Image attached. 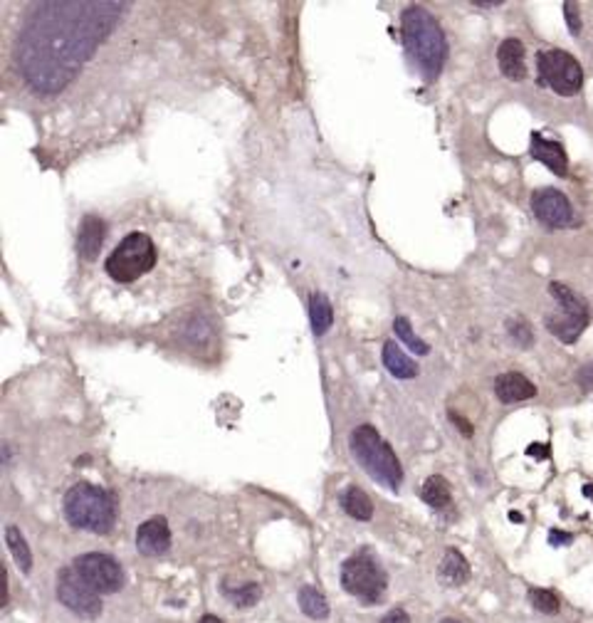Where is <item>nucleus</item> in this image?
<instances>
[{
    "label": "nucleus",
    "instance_id": "72a5a7b5",
    "mask_svg": "<svg viewBox=\"0 0 593 623\" xmlns=\"http://www.w3.org/2000/svg\"><path fill=\"white\" fill-rule=\"evenodd\" d=\"M475 6L477 8H497V6H502V0H475Z\"/></svg>",
    "mask_w": 593,
    "mask_h": 623
},
{
    "label": "nucleus",
    "instance_id": "6ab92c4d",
    "mask_svg": "<svg viewBox=\"0 0 593 623\" xmlns=\"http://www.w3.org/2000/svg\"><path fill=\"white\" fill-rule=\"evenodd\" d=\"M339 502H342L344 512H347L349 517H354V520H371L373 517L371 497H368L361 487L356 485L347 487V490L342 492V497H339Z\"/></svg>",
    "mask_w": 593,
    "mask_h": 623
},
{
    "label": "nucleus",
    "instance_id": "b1692460",
    "mask_svg": "<svg viewBox=\"0 0 593 623\" xmlns=\"http://www.w3.org/2000/svg\"><path fill=\"white\" fill-rule=\"evenodd\" d=\"M393 329H396L398 339L406 341L408 349H413L416 354H423V356L430 354V346H427L420 336H416V332L411 329V322H408L406 317H396V322H393Z\"/></svg>",
    "mask_w": 593,
    "mask_h": 623
},
{
    "label": "nucleus",
    "instance_id": "a211bd4d",
    "mask_svg": "<svg viewBox=\"0 0 593 623\" xmlns=\"http://www.w3.org/2000/svg\"><path fill=\"white\" fill-rule=\"evenodd\" d=\"M383 366L396 379H416L418 376V366L403 354V349L396 341H386L383 344Z\"/></svg>",
    "mask_w": 593,
    "mask_h": 623
},
{
    "label": "nucleus",
    "instance_id": "f3484780",
    "mask_svg": "<svg viewBox=\"0 0 593 623\" xmlns=\"http://www.w3.org/2000/svg\"><path fill=\"white\" fill-rule=\"evenodd\" d=\"M440 579L448 586H463L470 579V564L458 549H448L440 562Z\"/></svg>",
    "mask_w": 593,
    "mask_h": 623
},
{
    "label": "nucleus",
    "instance_id": "c9c22d12",
    "mask_svg": "<svg viewBox=\"0 0 593 623\" xmlns=\"http://www.w3.org/2000/svg\"><path fill=\"white\" fill-rule=\"evenodd\" d=\"M442 623H460V621H455V618H445Z\"/></svg>",
    "mask_w": 593,
    "mask_h": 623
},
{
    "label": "nucleus",
    "instance_id": "473e14b6",
    "mask_svg": "<svg viewBox=\"0 0 593 623\" xmlns=\"http://www.w3.org/2000/svg\"><path fill=\"white\" fill-rule=\"evenodd\" d=\"M529 455H537V458H547L549 455V448L547 446H542V443H534L532 448H529Z\"/></svg>",
    "mask_w": 593,
    "mask_h": 623
},
{
    "label": "nucleus",
    "instance_id": "cd10ccee",
    "mask_svg": "<svg viewBox=\"0 0 593 623\" xmlns=\"http://www.w3.org/2000/svg\"><path fill=\"white\" fill-rule=\"evenodd\" d=\"M563 18H566L571 35H578V32H581V18H578L576 3H571V0H566V3H563Z\"/></svg>",
    "mask_w": 593,
    "mask_h": 623
},
{
    "label": "nucleus",
    "instance_id": "0eeeda50",
    "mask_svg": "<svg viewBox=\"0 0 593 623\" xmlns=\"http://www.w3.org/2000/svg\"><path fill=\"white\" fill-rule=\"evenodd\" d=\"M342 584L351 596L366 603H376L386 591L388 577L376 557H371L368 552H358L344 562Z\"/></svg>",
    "mask_w": 593,
    "mask_h": 623
},
{
    "label": "nucleus",
    "instance_id": "20e7f679",
    "mask_svg": "<svg viewBox=\"0 0 593 623\" xmlns=\"http://www.w3.org/2000/svg\"><path fill=\"white\" fill-rule=\"evenodd\" d=\"M351 453L358 465L368 472L376 482H381L388 490H398L403 482V467L398 462L393 448L381 438V433L373 426L363 423L351 433Z\"/></svg>",
    "mask_w": 593,
    "mask_h": 623
},
{
    "label": "nucleus",
    "instance_id": "2eb2a0df",
    "mask_svg": "<svg viewBox=\"0 0 593 623\" xmlns=\"http://www.w3.org/2000/svg\"><path fill=\"white\" fill-rule=\"evenodd\" d=\"M532 156L537 158V161H542L547 168H551L556 176H566L568 158L558 141L544 139L542 134H532Z\"/></svg>",
    "mask_w": 593,
    "mask_h": 623
},
{
    "label": "nucleus",
    "instance_id": "f8f14e48",
    "mask_svg": "<svg viewBox=\"0 0 593 623\" xmlns=\"http://www.w3.org/2000/svg\"><path fill=\"white\" fill-rule=\"evenodd\" d=\"M136 549L144 557H161L171 549V527L166 517H151L136 529Z\"/></svg>",
    "mask_w": 593,
    "mask_h": 623
},
{
    "label": "nucleus",
    "instance_id": "ddd939ff",
    "mask_svg": "<svg viewBox=\"0 0 593 623\" xmlns=\"http://www.w3.org/2000/svg\"><path fill=\"white\" fill-rule=\"evenodd\" d=\"M494 394L502 403H517V401H527L537 396V386L527 379V376L509 371L494 379Z\"/></svg>",
    "mask_w": 593,
    "mask_h": 623
},
{
    "label": "nucleus",
    "instance_id": "9b49d317",
    "mask_svg": "<svg viewBox=\"0 0 593 623\" xmlns=\"http://www.w3.org/2000/svg\"><path fill=\"white\" fill-rule=\"evenodd\" d=\"M532 210L549 228H566L573 223V208L556 188H539L532 196Z\"/></svg>",
    "mask_w": 593,
    "mask_h": 623
},
{
    "label": "nucleus",
    "instance_id": "aec40b11",
    "mask_svg": "<svg viewBox=\"0 0 593 623\" xmlns=\"http://www.w3.org/2000/svg\"><path fill=\"white\" fill-rule=\"evenodd\" d=\"M309 320H312V329L317 336L327 334L329 327L334 325V309L332 302L324 297L322 292H314L309 297Z\"/></svg>",
    "mask_w": 593,
    "mask_h": 623
},
{
    "label": "nucleus",
    "instance_id": "c756f323",
    "mask_svg": "<svg viewBox=\"0 0 593 623\" xmlns=\"http://www.w3.org/2000/svg\"><path fill=\"white\" fill-rule=\"evenodd\" d=\"M549 542H551L554 547H563V544H571L573 537L568 532H558V529H551V534H549Z\"/></svg>",
    "mask_w": 593,
    "mask_h": 623
},
{
    "label": "nucleus",
    "instance_id": "c85d7f7f",
    "mask_svg": "<svg viewBox=\"0 0 593 623\" xmlns=\"http://www.w3.org/2000/svg\"><path fill=\"white\" fill-rule=\"evenodd\" d=\"M381 623H411V616H408L403 608H393V611H388L386 616L381 618Z\"/></svg>",
    "mask_w": 593,
    "mask_h": 623
},
{
    "label": "nucleus",
    "instance_id": "39448f33",
    "mask_svg": "<svg viewBox=\"0 0 593 623\" xmlns=\"http://www.w3.org/2000/svg\"><path fill=\"white\" fill-rule=\"evenodd\" d=\"M156 265V245L146 233H129L106 258L104 268L114 282H134Z\"/></svg>",
    "mask_w": 593,
    "mask_h": 623
},
{
    "label": "nucleus",
    "instance_id": "4be33fe9",
    "mask_svg": "<svg viewBox=\"0 0 593 623\" xmlns=\"http://www.w3.org/2000/svg\"><path fill=\"white\" fill-rule=\"evenodd\" d=\"M299 608L314 621H324L329 618V603L327 596L319 591L317 586H302L299 589Z\"/></svg>",
    "mask_w": 593,
    "mask_h": 623
},
{
    "label": "nucleus",
    "instance_id": "f03ea898",
    "mask_svg": "<svg viewBox=\"0 0 593 623\" xmlns=\"http://www.w3.org/2000/svg\"><path fill=\"white\" fill-rule=\"evenodd\" d=\"M401 35L408 55L420 67L425 80H435L448 57V40L440 23L423 6H411L408 11H403Z\"/></svg>",
    "mask_w": 593,
    "mask_h": 623
},
{
    "label": "nucleus",
    "instance_id": "dca6fc26",
    "mask_svg": "<svg viewBox=\"0 0 593 623\" xmlns=\"http://www.w3.org/2000/svg\"><path fill=\"white\" fill-rule=\"evenodd\" d=\"M104 220L96 215H87L80 225V235H77V253L85 260H94L99 255V248L104 243Z\"/></svg>",
    "mask_w": 593,
    "mask_h": 623
},
{
    "label": "nucleus",
    "instance_id": "393cba45",
    "mask_svg": "<svg viewBox=\"0 0 593 623\" xmlns=\"http://www.w3.org/2000/svg\"><path fill=\"white\" fill-rule=\"evenodd\" d=\"M225 593H227V598L235 603V606L250 608V606H255V603L260 601L262 591H260V586H257V584H245V586H240V589L225 586Z\"/></svg>",
    "mask_w": 593,
    "mask_h": 623
},
{
    "label": "nucleus",
    "instance_id": "1a4fd4ad",
    "mask_svg": "<svg viewBox=\"0 0 593 623\" xmlns=\"http://www.w3.org/2000/svg\"><path fill=\"white\" fill-rule=\"evenodd\" d=\"M75 572L94 589L96 593H116L124 586V569L114 557L101 552L82 554L72 562Z\"/></svg>",
    "mask_w": 593,
    "mask_h": 623
},
{
    "label": "nucleus",
    "instance_id": "bb28decb",
    "mask_svg": "<svg viewBox=\"0 0 593 623\" xmlns=\"http://www.w3.org/2000/svg\"><path fill=\"white\" fill-rule=\"evenodd\" d=\"M507 329H509V336H512L522 349H529V346H532V341H534L532 327H529L524 320H512L507 325Z\"/></svg>",
    "mask_w": 593,
    "mask_h": 623
},
{
    "label": "nucleus",
    "instance_id": "4468645a",
    "mask_svg": "<svg viewBox=\"0 0 593 623\" xmlns=\"http://www.w3.org/2000/svg\"><path fill=\"white\" fill-rule=\"evenodd\" d=\"M499 70L507 80L522 82L527 77V62H524V45L517 37H507L497 50Z\"/></svg>",
    "mask_w": 593,
    "mask_h": 623
},
{
    "label": "nucleus",
    "instance_id": "412c9836",
    "mask_svg": "<svg viewBox=\"0 0 593 623\" xmlns=\"http://www.w3.org/2000/svg\"><path fill=\"white\" fill-rule=\"evenodd\" d=\"M423 500L427 502L435 510H445L453 502V495H450V482L442 475H430L423 485Z\"/></svg>",
    "mask_w": 593,
    "mask_h": 623
},
{
    "label": "nucleus",
    "instance_id": "9d476101",
    "mask_svg": "<svg viewBox=\"0 0 593 623\" xmlns=\"http://www.w3.org/2000/svg\"><path fill=\"white\" fill-rule=\"evenodd\" d=\"M57 598L77 616L96 618L101 613L99 593L75 572V567H67L57 574Z\"/></svg>",
    "mask_w": 593,
    "mask_h": 623
},
{
    "label": "nucleus",
    "instance_id": "a878e982",
    "mask_svg": "<svg viewBox=\"0 0 593 623\" xmlns=\"http://www.w3.org/2000/svg\"><path fill=\"white\" fill-rule=\"evenodd\" d=\"M529 601L542 613H558V608H561L558 596L554 591H549V589H532V591H529Z\"/></svg>",
    "mask_w": 593,
    "mask_h": 623
},
{
    "label": "nucleus",
    "instance_id": "7ed1b4c3",
    "mask_svg": "<svg viewBox=\"0 0 593 623\" xmlns=\"http://www.w3.org/2000/svg\"><path fill=\"white\" fill-rule=\"evenodd\" d=\"M65 517L77 529H87L94 534L111 532L116 520V505L114 497L99 485L92 482H77L67 490L65 495Z\"/></svg>",
    "mask_w": 593,
    "mask_h": 623
},
{
    "label": "nucleus",
    "instance_id": "2f4dec72",
    "mask_svg": "<svg viewBox=\"0 0 593 623\" xmlns=\"http://www.w3.org/2000/svg\"><path fill=\"white\" fill-rule=\"evenodd\" d=\"M450 418H453L455 423H458V428H460V433H463V436H473V428H470V423L465 421V418H460L458 413H450Z\"/></svg>",
    "mask_w": 593,
    "mask_h": 623
},
{
    "label": "nucleus",
    "instance_id": "f257e3e1",
    "mask_svg": "<svg viewBox=\"0 0 593 623\" xmlns=\"http://www.w3.org/2000/svg\"><path fill=\"white\" fill-rule=\"evenodd\" d=\"M114 0H47L25 18L15 40V67L40 94L62 92L124 18Z\"/></svg>",
    "mask_w": 593,
    "mask_h": 623
},
{
    "label": "nucleus",
    "instance_id": "f704fd0d",
    "mask_svg": "<svg viewBox=\"0 0 593 623\" xmlns=\"http://www.w3.org/2000/svg\"><path fill=\"white\" fill-rule=\"evenodd\" d=\"M201 623H223V621L218 616H211V613H206V616L201 618Z\"/></svg>",
    "mask_w": 593,
    "mask_h": 623
},
{
    "label": "nucleus",
    "instance_id": "423d86ee",
    "mask_svg": "<svg viewBox=\"0 0 593 623\" xmlns=\"http://www.w3.org/2000/svg\"><path fill=\"white\" fill-rule=\"evenodd\" d=\"M549 292H551V297L556 299L558 309L544 320V325H547V329L551 332L558 341H563V344H573V341L583 334L588 322H591L588 304L583 302L571 287H566V284H561V282L549 284Z\"/></svg>",
    "mask_w": 593,
    "mask_h": 623
},
{
    "label": "nucleus",
    "instance_id": "6e6552de",
    "mask_svg": "<svg viewBox=\"0 0 593 623\" xmlns=\"http://www.w3.org/2000/svg\"><path fill=\"white\" fill-rule=\"evenodd\" d=\"M539 80L551 87L556 94L573 96L583 84V70L573 55L563 50H542L537 55Z\"/></svg>",
    "mask_w": 593,
    "mask_h": 623
},
{
    "label": "nucleus",
    "instance_id": "7c9ffc66",
    "mask_svg": "<svg viewBox=\"0 0 593 623\" xmlns=\"http://www.w3.org/2000/svg\"><path fill=\"white\" fill-rule=\"evenodd\" d=\"M578 384H581L583 389H593V364H586L578 371Z\"/></svg>",
    "mask_w": 593,
    "mask_h": 623
},
{
    "label": "nucleus",
    "instance_id": "5701e85b",
    "mask_svg": "<svg viewBox=\"0 0 593 623\" xmlns=\"http://www.w3.org/2000/svg\"><path fill=\"white\" fill-rule=\"evenodd\" d=\"M6 544L8 549H11L13 559H15V564L23 569V572H30L32 569V554H30V547H27L25 537H23V532L18 527H13V524H8L6 527Z\"/></svg>",
    "mask_w": 593,
    "mask_h": 623
}]
</instances>
